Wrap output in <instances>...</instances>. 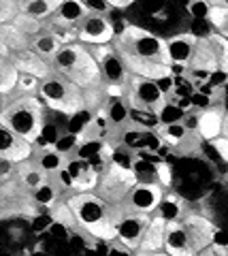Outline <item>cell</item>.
I'll return each instance as SVG.
<instances>
[{
  "mask_svg": "<svg viewBox=\"0 0 228 256\" xmlns=\"http://www.w3.org/2000/svg\"><path fill=\"white\" fill-rule=\"evenodd\" d=\"M70 210L75 214V220L81 224L85 230H90L98 224L111 220V207H109L96 192H75L68 196Z\"/></svg>",
  "mask_w": 228,
  "mask_h": 256,
  "instance_id": "cell-6",
  "label": "cell"
},
{
  "mask_svg": "<svg viewBox=\"0 0 228 256\" xmlns=\"http://www.w3.org/2000/svg\"><path fill=\"white\" fill-rule=\"evenodd\" d=\"M124 100L130 105V109H143V111H152V114H160L162 107L169 102L154 79H145L137 75H130L128 84H126Z\"/></svg>",
  "mask_w": 228,
  "mask_h": 256,
  "instance_id": "cell-5",
  "label": "cell"
},
{
  "mask_svg": "<svg viewBox=\"0 0 228 256\" xmlns=\"http://www.w3.org/2000/svg\"><path fill=\"white\" fill-rule=\"evenodd\" d=\"M156 171H158V182L162 188L171 186V180H173V173H171V166L167 162H156Z\"/></svg>",
  "mask_w": 228,
  "mask_h": 256,
  "instance_id": "cell-46",
  "label": "cell"
},
{
  "mask_svg": "<svg viewBox=\"0 0 228 256\" xmlns=\"http://www.w3.org/2000/svg\"><path fill=\"white\" fill-rule=\"evenodd\" d=\"M58 6V0H26V2H19V11L43 24L45 20H51L56 15Z\"/></svg>",
  "mask_w": 228,
  "mask_h": 256,
  "instance_id": "cell-21",
  "label": "cell"
},
{
  "mask_svg": "<svg viewBox=\"0 0 228 256\" xmlns=\"http://www.w3.org/2000/svg\"><path fill=\"white\" fill-rule=\"evenodd\" d=\"M164 230H167V222L154 214L147 224L139 252H164Z\"/></svg>",
  "mask_w": 228,
  "mask_h": 256,
  "instance_id": "cell-18",
  "label": "cell"
},
{
  "mask_svg": "<svg viewBox=\"0 0 228 256\" xmlns=\"http://www.w3.org/2000/svg\"><path fill=\"white\" fill-rule=\"evenodd\" d=\"M186 126V130L188 132H199V124H201V116L199 114H192V111H186V116H184V122Z\"/></svg>",
  "mask_w": 228,
  "mask_h": 256,
  "instance_id": "cell-47",
  "label": "cell"
},
{
  "mask_svg": "<svg viewBox=\"0 0 228 256\" xmlns=\"http://www.w3.org/2000/svg\"><path fill=\"white\" fill-rule=\"evenodd\" d=\"M214 143V148H216V152L220 156H222V160H226L228 162V139L226 137H218L216 141H211Z\"/></svg>",
  "mask_w": 228,
  "mask_h": 256,
  "instance_id": "cell-51",
  "label": "cell"
},
{
  "mask_svg": "<svg viewBox=\"0 0 228 256\" xmlns=\"http://www.w3.org/2000/svg\"><path fill=\"white\" fill-rule=\"evenodd\" d=\"M184 116H186V111L179 105H175V102H167V105L162 107V111L158 114V120H160V126H169V124L184 122Z\"/></svg>",
  "mask_w": 228,
  "mask_h": 256,
  "instance_id": "cell-38",
  "label": "cell"
},
{
  "mask_svg": "<svg viewBox=\"0 0 228 256\" xmlns=\"http://www.w3.org/2000/svg\"><path fill=\"white\" fill-rule=\"evenodd\" d=\"M190 70H207V73H218L220 64H218V56L211 47L209 38H199V45H196L194 58L190 62Z\"/></svg>",
  "mask_w": 228,
  "mask_h": 256,
  "instance_id": "cell-19",
  "label": "cell"
},
{
  "mask_svg": "<svg viewBox=\"0 0 228 256\" xmlns=\"http://www.w3.org/2000/svg\"><path fill=\"white\" fill-rule=\"evenodd\" d=\"M190 98H192V105H196V107H203V109H207V107H209V100H211L207 94H201V92L192 94Z\"/></svg>",
  "mask_w": 228,
  "mask_h": 256,
  "instance_id": "cell-53",
  "label": "cell"
},
{
  "mask_svg": "<svg viewBox=\"0 0 228 256\" xmlns=\"http://www.w3.org/2000/svg\"><path fill=\"white\" fill-rule=\"evenodd\" d=\"M188 13L192 15V20H199V22H209V15H211V2L207 0H194V2H188Z\"/></svg>",
  "mask_w": 228,
  "mask_h": 256,
  "instance_id": "cell-40",
  "label": "cell"
},
{
  "mask_svg": "<svg viewBox=\"0 0 228 256\" xmlns=\"http://www.w3.org/2000/svg\"><path fill=\"white\" fill-rule=\"evenodd\" d=\"M107 116H109V122H111L113 126H120L124 122H128L130 120L128 102H126L122 96H117V98H109L107 100Z\"/></svg>",
  "mask_w": 228,
  "mask_h": 256,
  "instance_id": "cell-26",
  "label": "cell"
},
{
  "mask_svg": "<svg viewBox=\"0 0 228 256\" xmlns=\"http://www.w3.org/2000/svg\"><path fill=\"white\" fill-rule=\"evenodd\" d=\"M19 173V180H21V186L23 188H30V190H36L41 188L43 184H47L49 180H47V173L41 171L38 166H26L23 171H17Z\"/></svg>",
  "mask_w": 228,
  "mask_h": 256,
  "instance_id": "cell-31",
  "label": "cell"
},
{
  "mask_svg": "<svg viewBox=\"0 0 228 256\" xmlns=\"http://www.w3.org/2000/svg\"><path fill=\"white\" fill-rule=\"evenodd\" d=\"M83 4L88 13H96V15H107L111 11V2H107V0H83Z\"/></svg>",
  "mask_w": 228,
  "mask_h": 256,
  "instance_id": "cell-45",
  "label": "cell"
},
{
  "mask_svg": "<svg viewBox=\"0 0 228 256\" xmlns=\"http://www.w3.org/2000/svg\"><path fill=\"white\" fill-rule=\"evenodd\" d=\"M130 120H132V122H135L139 128H143V130H158V128H160L158 114H152V111L130 109Z\"/></svg>",
  "mask_w": 228,
  "mask_h": 256,
  "instance_id": "cell-32",
  "label": "cell"
},
{
  "mask_svg": "<svg viewBox=\"0 0 228 256\" xmlns=\"http://www.w3.org/2000/svg\"><path fill=\"white\" fill-rule=\"evenodd\" d=\"M156 84H158L160 92L164 96H169L171 92H175V77H173V75H167V77H162V79H156Z\"/></svg>",
  "mask_w": 228,
  "mask_h": 256,
  "instance_id": "cell-49",
  "label": "cell"
},
{
  "mask_svg": "<svg viewBox=\"0 0 228 256\" xmlns=\"http://www.w3.org/2000/svg\"><path fill=\"white\" fill-rule=\"evenodd\" d=\"M60 137H62V134H60V130H58V126H56V124H47V122H45L41 134H38L36 146H38V148H45V150H51V148L58 143Z\"/></svg>",
  "mask_w": 228,
  "mask_h": 256,
  "instance_id": "cell-39",
  "label": "cell"
},
{
  "mask_svg": "<svg viewBox=\"0 0 228 256\" xmlns=\"http://www.w3.org/2000/svg\"><path fill=\"white\" fill-rule=\"evenodd\" d=\"M66 171H68L70 178H73V184H75L77 192H92V190H96L100 175L94 171V166H92L90 160H81V158L70 160V162L66 164Z\"/></svg>",
  "mask_w": 228,
  "mask_h": 256,
  "instance_id": "cell-16",
  "label": "cell"
},
{
  "mask_svg": "<svg viewBox=\"0 0 228 256\" xmlns=\"http://www.w3.org/2000/svg\"><path fill=\"white\" fill-rule=\"evenodd\" d=\"M32 143L17 137L9 126L0 124V158H6L15 164H23L32 158Z\"/></svg>",
  "mask_w": 228,
  "mask_h": 256,
  "instance_id": "cell-12",
  "label": "cell"
},
{
  "mask_svg": "<svg viewBox=\"0 0 228 256\" xmlns=\"http://www.w3.org/2000/svg\"><path fill=\"white\" fill-rule=\"evenodd\" d=\"M79 146H81V137H77V134H73V132H64L58 139L56 146H53V150L60 152V154L64 156V154H68V152H73V150H79Z\"/></svg>",
  "mask_w": 228,
  "mask_h": 256,
  "instance_id": "cell-41",
  "label": "cell"
},
{
  "mask_svg": "<svg viewBox=\"0 0 228 256\" xmlns=\"http://www.w3.org/2000/svg\"><path fill=\"white\" fill-rule=\"evenodd\" d=\"M117 30L113 28L111 20L107 15L88 13L83 22L77 26V41L94 47V45H113Z\"/></svg>",
  "mask_w": 228,
  "mask_h": 256,
  "instance_id": "cell-8",
  "label": "cell"
},
{
  "mask_svg": "<svg viewBox=\"0 0 228 256\" xmlns=\"http://www.w3.org/2000/svg\"><path fill=\"white\" fill-rule=\"evenodd\" d=\"M137 184L135 173L132 171H124L120 166L111 164L109 171H105L98 180L96 186V194L103 198L107 205H120L126 201L128 192L132 190V186Z\"/></svg>",
  "mask_w": 228,
  "mask_h": 256,
  "instance_id": "cell-7",
  "label": "cell"
},
{
  "mask_svg": "<svg viewBox=\"0 0 228 256\" xmlns=\"http://www.w3.org/2000/svg\"><path fill=\"white\" fill-rule=\"evenodd\" d=\"M11 26L17 30V32H21L23 36H28V38H30V36L34 38V36H38V34L43 32V24H41V22L34 20V18H30V15H26V13H21V11H19L17 18L13 20Z\"/></svg>",
  "mask_w": 228,
  "mask_h": 256,
  "instance_id": "cell-28",
  "label": "cell"
},
{
  "mask_svg": "<svg viewBox=\"0 0 228 256\" xmlns=\"http://www.w3.org/2000/svg\"><path fill=\"white\" fill-rule=\"evenodd\" d=\"M209 24L220 32V34H224V30L228 28V6L224 2H211Z\"/></svg>",
  "mask_w": 228,
  "mask_h": 256,
  "instance_id": "cell-36",
  "label": "cell"
},
{
  "mask_svg": "<svg viewBox=\"0 0 228 256\" xmlns=\"http://www.w3.org/2000/svg\"><path fill=\"white\" fill-rule=\"evenodd\" d=\"M107 256H132V250H130V248H126L124 244L115 242V244H113L111 248H109Z\"/></svg>",
  "mask_w": 228,
  "mask_h": 256,
  "instance_id": "cell-52",
  "label": "cell"
},
{
  "mask_svg": "<svg viewBox=\"0 0 228 256\" xmlns=\"http://www.w3.org/2000/svg\"><path fill=\"white\" fill-rule=\"evenodd\" d=\"M56 198H58V188L53 186L51 182L43 184L41 188H36L32 192V201L36 205H41V207H53L56 205Z\"/></svg>",
  "mask_w": 228,
  "mask_h": 256,
  "instance_id": "cell-35",
  "label": "cell"
},
{
  "mask_svg": "<svg viewBox=\"0 0 228 256\" xmlns=\"http://www.w3.org/2000/svg\"><path fill=\"white\" fill-rule=\"evenodd\" d=\"M85 15H88V9H85L83 2H79V0H62L56 15L51 18V28L77 30Z\"/></svg>",
  "mask_w": 228,
  "mask_h": 256,
  "instance_id": "cell-15",
  "label": "cell"
},
{
  "mask_svg": "<svg viewBox=\"0 0 228 256\" xmlns=\"http://www.w3.org/2000/svg\"><path fill=\"white\" fill-rule=\"evenodd\" d=\"M214 246L228 248V230H216V235H214Z\"/></svg>",
  "mask_w": 228,
  "mask_h": 256,
  "instance_id": "cell-54",
  "label": "cell"
},
{
  "mask_svg": "<svg viewBox=\"0 0 228 256\" xmlns=\"http://www.w3.org/2000/svg\"><path fill=\"white\" fill-rule=\"evenodd\" d=\"M132 173H135V180L139 184H160L158 171H156V162H149V160L137 158L135 166H132Z\"/></svg>",
  "mask_w": 228,
  "mask_h": 256,
  "instance_id": "cell-30",
  "label": "cell"
},
{
  "mask_svg": "<svg viewBox=\"0 0 228 256\" xmlns=\"http://www.w3.org/2000/svg\"><path fill=\"white\" fill-rule=\"evenodd\" d=\"M137 256H169L167 252H137Z\"/></svg>",
  "mask_w": 228,
  "mask_h": 256,
  "instance_id": "cell-55",
  "label": "cell"
},
{
  "mask_svg": "<svg viewBox=\"0 0 228 256\" xmlns=\"http://www.w3.org/2000/svg\"><path fill=\"white\" fill-rule=\"evenodd\" d=\"M15 166H19V164H15V162H11V160H6V158H0V180H2V184H6L13 178Z\"/></svg>",
  "mask_w": 228,
  "mask_h": 256,
  "instance_id": "cell-48",
  "label": "cell"
},
{
  "mask_svg": "<svg viewBox=\"0 0 228 256\" xmlns=\"http://www.w3.org/2000/svg\"><path fill=\"white\" fill-rule=\"evenodd\" d=\"M0 124L9 126L17 137L36 146L38 134L45 126V111L36 96H15L13 100L4 98Z\"/></svg>",
  "mask_w": 228,
  "mask_h": 256,
  "instance_id": "cell-2",
  "label": "cell"
},
{
  "mask_svg": "<svg viewBox=\"0 0 228 256\" xmlns=\"http://www.w3.org/2000/svg\"><path fill=\"white\" fill-rule=\"evenodd\" d=\"M53 224H56V220H53L51 214H38L32 218V222H30V228L34 230V233H45V230H49Z\"/></svg>",
  "mask_w": 228,
  "mask_h": 256,
  "instance_id": "cell-44",
  "label": "cell"
},
{
  "mask_svg": "<svg viewBox=\"0 0 228 256\" xmlns=\"http://www.w3.org/2000/svg\"><path fill=\"white\" fill-rule=\"evenodd\" d=\"M103 150H105V141L103 139H85V141H81L79 150H77V158L90 160V162H92V160L100 158Z\"/></svg>",
  "mask_w": 228,
  "mask_h": 256,
  "instance_id": "cell-33",
  "label": "cell"
},
{
  "mask_svg": "<svg viewBox=\"0 0 228 256\" xmlns=\"http://www.w3.org/2000/svg\"><path fill=\"white\" fill-rule=\"evenodd\" d=\"M137 158H135V152L128 150L126 146L122 148H113V154H111V164L120 166L124 171H132V166H135Z\"/></svg>",
  "mask_w": 228,
  "mask_h": 256,
  "instance_id": "cell-37",
  "label": "cell"
},
{
  "mask_svg": "<svg viewBox=\"0 0 228 256\" xmlns=\"http://www.w3.org/2000/svg\"><path fill=\"white\" fill-rule=\"evenodd\" d=\"M156 216H160L164 222H175V220H182L184 218V210H182V201L179 196L175 194H164L162 203L158 207Z\"/></svg>",
  "mask_w": 228,
  "mask_h": 256,
  "instance_id": "cell-25",
  "label": "cell"
},
{
  "mask_svg": "<svg viewBox=\"0 0 228 256\" xmlns=\"http://www.w3.org/2000/svg\"><path fill=\"white\" fill-rule=\"evenodd\" d=\"M17 82L19 70L15 68V64L9 58H2L0 60V92H2V98H9L17 90Z\"/></svg>",
  "mask_w": 228,
  "mask_h": 256,
  "instance_id": "cell-23",
  "label": "cell"
},
{
  "mask_svg": "<svg viewBox=\"0 0 228 256\" xmlns=\"http://www.w3.org/2000/svg\"><path fill=\"white\" fill-rule=\"evenodd\" d=\"M162 198H164V188L160 184H139L137 182L124 201V212L152 216L158 212Z\"/></svg>",
  "mask_w": 228,
  "mask_h": 256,
  "instance_id": "cell-9",
  "label": "cell"
},
{
  "mask_svg": "<svg viewBox=\"0 0 228 256\" xmlns=\"http://www.w3.org/2000/svg\"><path fill=\"white\" fill-rule=\"evenodd\" d=\"M13 64H15V68L19 70V75H32L36 79H47L53 70H51V64L43 60L41 56H36L32 50H26V52H17V54H11V58H9Z\"/></svg>",
  "mask_w": 228,
  "mask_h": 256,
  "instance_id": "cell-14",
  "label": "cell"
},
{
  "mask_svg": "<svg viewBox=\"0 0 228 256\" xmlns=\"http://www.w3.org/2000/svg\"><path fill=\"white\" fill-rule=\"evenodd\" d=\"M222 114L216 109H207L205 114H201V124H199V132L201 137H205L209 141H216L222 134Z\"/></svg>",
  "mask_w": 228,
  "mask_h": 256,
  "instance_id": "cell-22",
  "label": "cell"
},
{
  "mask_svg": "<svg viewBox=\"0 0 228 256\" xmlns=\"http://www.w3.org/2000/svg\"><path fill=\"white\" fill-rule=\"evenodd\" d=\"M51 216H53V220H56V224H62V226H70V224L77 222L75 214H73V210H70L68 203L66 205H56L53 207V212H51Z\"/></svg>",
  "mask_w": 228,
  "mask_h": 256,
  "instance_id": "cell-42",
  "label": "cell"
},
{
  "mask_svg": "<svg viewBox=\"0 0 228 256\" xmlns=\"http://www.w3.org/2000/svg\"><path fill=\"white\" fill-rule=\"evenodd\" d=\"M149 220H152V216L122 212V216L117 218V224H115V228H117V242L124 244L126 248H130L132 252H139Z\"/></svg>",
  "mask_w": 228,
  "mask_h": 256,
  "instance_id": "cell-10",
  "label": "cell"
},
{
  "mask_svg": "<svg viewBox=\"0 0 228 256\" xmlns=\"http://www.w3.org/2000/svg\"><path fill=\"white\" fill-rule=\"evenodd\" d=\"M164 43H167V56H169L171 64L190 66L196 45H199V38H196L192 32H182V34L169 36V38H164Z\"/></svg>",
  "mask_w": 228,
  "mask_h": 256,
  "instance_id": "cell-13",
  "label": "cell"
},
{
  "mask_svg": "<svg viewBox=\"0 0 228 256\" xmlns=\"http://www.w3.org/2000/svg\"><path fill=\"white\" fill-rule=\"evenodd\" d=\"M53 70L70 84H75L81 90H92V88H100L103 84V75H100V64L94 60V56L83 43H68L62 45V50L51 62Z\"/></svg>",
  "mask_w": 228,
  "mask_h": 256,
  "instance_id": "cell-1",
  "label": "cell"
},
{
  "mask_svg": "<svg viewBox=\"0 0 228 256\" xmlns=\"http://www.w3.org/2000/svg\"><path fill=\"white\" fill-rule=\"evenodd\" d=\"M94 122V111L90 109H79L77 114H73L68 118V126H66V132H73L77 137H83V132L88 130Z\"/></svg>",
  "mask_w": 228,
  "mask_h": 256,
  "instance_id": "cell-27",
  "label": "cell"
},
{
  "mask_svg": "<svg viewBox=\"0 0 228 256\" xmlns=\"http://www.w3.org/2000/svg\"><path fill=\"white\" fill-rule=\"evenodd\" d=\"M196 256H228V248H220V246H207L205 250H201Z\"/></svg>",
  "mask_w": 228,
  "mask_h": 256,
  "instance_id": "cell-50",
  "label": "cell"
},
{
  "mask_svg": "<svg viewBox=\"0 0 228 256\" xmlns=\"http://www.w3.org/2000/svg\"><path fill=\"white\" fill-rule=\"evenodd\" d=\"M209 43L214 47V52L218 56V64H220V70L228 75V38L222 34H211L209 36Z\"/></svg>",
  "mask_w": 228,
  "mask_h": 256,
  "instance_id": "cell-34",
  "label": "cell"
},
{
  "mask_svg": "<svg viewBox=\"0 0 228 256\" xmlns=\"http://www.w3.org/2000/svg\"><path fill=\"white\" fill-rule=\"evenodd\" d=\"M113 47L117 54H126L139 60H147L156 64H171L164 38L152 34L149 30L137 28V26H126L122 32H117Z\"/></svg>",
  "mask_w": 228,
  "mask_h": 256,
  "instance_id": "cell-3",
  "label": "cell"
},
{
  "mask_svg": "<svg viewBox=\"0 0 228 256\" xmlns=\"http://www.w3.org/2000/svg\"><path fill=\"white\" fill-rule=\"evenodd\" d=\"M38 96L49 105L51 109L62 111V114L73 116L79 109H83V90L77 88L75 84H70L68 79H64L62 75H58L56 70L41 82V90Z\"/></svg>",
  "mask_w": 228,
  "mask_h": 256,
  "instance_id": "cell-4",
  "label": "cell"
},
{
  "mask_svg": "<svg viewBox=\"0 0 228 256\" xmlns=\"http://www.w3.org/2000/svg\"><path fill=\"white\" fill-rule=\"evenodd\" d=\"M164 252L169 256H196L199 250L194 246V239L188 230L184 220L167 222L164 230Z\"/></svg>",
  "mask_w": 228,
  "mask_h": 256,
  "instance_id": "cell-11",
  "label": "cell"
},
{
  "mask_svg": "<svg viewBox=\"0 0 228 256\" xmlns=\"http://www.w3.org/2000/svg\"><path fill=\"white\" fill-rule=\"evenodd\" d=\"M226 111H228V96H226Z\"/></svg>",
  "mask_w": 228,
  "mask_h": 256,
  "instance_id": "cell-56",
  "label": "cell"
},
{
  "mask_svg": "<svg viewBox=\"0 0 228 256\" xmlns=\"http://www.w3.org/2000/svg\"><path fill=\"white\" fill-rule=\"evenodd\" d=\"M30 50L51 64L53 58L58 56V52L62 50V41H60L56 34H53L51 30H43L41 34L32 38V47H30Z\"/></svg>",
  "mask_w": 228,
  "mask_h": 256,
  "instance_id": "cell-20",
  "label": "cell"
},
{
  "mask_svg": "<svg viewBox=\"0 0 228 256\" xmlns=\"http://www.w3.org/2000/svg\"><path fill=\"white\" fill-rule=\"evenodd\" d=\"M19 15V2H11V0H2L0 2V24H13V20Z\"/></svg>",
  "mask_w": 228,
  "mask_h": 256,
  "instance_id": "cell-43",
  "label": "cell"
},
{
  "mask_svg": "<svg viewBox=\"0 0 228 256\" xmlns=\"http://www.w3.org/2000/svg\"><path fill=\"white\" fill-rule=\"evenodd\" d=\"M160 139L162 143H167V146L171 148H177V146H182V143L188 139V130H186V126L179 122V124H169V126H160Z\"/></svg>",
  "mask_w": 228,
  "mask_h": 256,
  "instance_id": "cell-29",
  "label": "cell"
},
{
  "mask_svg": "<svg viewBox=\"0 0 228 256\" xmlns=\"http://www.w3.org/2000/svg\"><path fill=\"white\" fill-rule=\"evenodd\" d=\"M182 220L186 222V226H188V230H190V235L194 239V246H196L199 252L214 244V235H216L218 228L207 218H201V216H184Z\"/></svg>",
  "mask_w": 228,
  "mask_h": 256,
  "instance_id": "cell-17",
  "label": "cell"
},
{
  "mask_svg": "<svg viewBox=\"0 0 228 256\" xmlns=\"http://www.w3.org/2000/svg\"><path fill=\"white\" fill-rule=\"evenodd\" d=\"M68 164V160H64V156L60 154V152L56 150H43L41 154H38L36 158V166L41 171H45L47 175H51V173H60L64 166Z\"/></svg>",
  "mask_w": 228,
  "mask_h": 256,
  "instance_id": "cell-24",
  "label": "cell"
}]
</instances>
